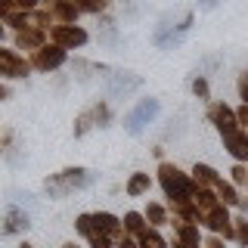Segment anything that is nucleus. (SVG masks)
Instances as JSON below:
<instances>
[{"instance_id":"obj_27","label":"nucleus","mask_w":248,"mask_h":248,"mask_svg":"<svg viewBox=\"0 0 248 248\" xmlns=\"http://www.w3.org/2000/svg\"><path fill=\"white\" fill-rule=\"evenodd\" d=\"M205 248H223V236H214L211 232V236L205 239Z\"/></svg>"},{"instance_id":"obj_5","label":"nucleus","mask_w":248,"mask_h":248,"mask_svg":"<svg viewBox=\"0 0 248 248\" xmlns=\"http://www.w3.org/2000/svg\"><path fill=\"white\" fill-rule=\"evenodd\" d=\"M90 41V34L81 25H53L50 28V44L62 46V50H78Z\"/></svg>"},{"instance_id":"obj_28","label":"nucleus","mask_w":248,"mask_h":248,"mask_svg":"<svg viewBox=\"0 0 248 248\" xmlns=\"http://www.w3.org/2000/svg\"><path fill=\"white\" fill-rule=\"evenodd\" d=\"M239 208H242V211L248 214V202H245V199H242V202H239Z\"/></svg>"},{"instance_id":"obj_20","label":"nucleus","mask_w":248,"mask_h":248,"mask_svg":"<svg viewBox=\"0 0 248 248\" xmlns=\"http://www.w3.org/2000/svg\"><path fill=\"white\" fill-rule=\"evenodd\" d=\"M137 242H140V248H168V242L158 236V230H155V227H149L143 236L137 239Z\"/></svg>"},{"instance_id":"obj_11","label":"nucleus","mask_w":248,"mask_h":248,"mask_svg":"<svg viewBox=\"0 0 248 248\" xmlns=\"http://www.w3.org/2000/svg\"><path fill=\"white\" fill-rule=\"evenodd\" d=\"M223 149H227L239 165L248 161V130L239 127V130H232V134H227V137H223Z\"/></svg>"},{"instance_id":"obj_8","label":"nucleus","mask_w":248,"mask_h":248,"mask_svg":"<svg viewBox=\"0 0 248 248\" xmlns=\"http://www.w3.org/2000/svg\"><path fill=\"white\" fill-rule=\"evenodd\" d=\"M31 72V59L19 56L16 50H0V75L6 78V81H13V78H25Z\"/></svg>"},{"instance_id":"obj_22","label":"nucleus","mask_w":248,"mask_h":248,"mask_svg":"<svg viewBox=\"0 0 248 248\" xmlns=\"http://www.w3.org/2000/svg\"><path fill=\"white\" fill-rule=\"evenodd\" d=\"M108 3L112 0H75V6L81 13H103V10H108Z\"/></svg>"},{"instance_id":"obj_4","label":"nucleus","mask_w":248,"mask_h":248,"mask_svg":"<svg viewBox=\"0 0 248 248\" xmlns=\"http://www.w3.org/2000/svg\"><path fill=\"white\" fill-rule=\"evenodd\" d=\"M108 121H112L108 106H106V103H93L90 108H84V112L75 118V137H84V134H87V130H93V127H106Z\"/></svg>"},{"instance_id":"obj_25","label":"nucleus","mask_w":248,"mask_h":248,"mask_svg":"<svg viewBox=\"0 0 248 248\" xmlns=\"http://www.w3.org/2000/svg\"><path fill=\"white\" fill-rule=\"evenodd\" d=\"M236 87H239V96H242V106H248V72H242V75H239Z\"/></svg>"},{"instance_id":"obj_6","label":"nucleus","mask_w":248,"mask_h":248,"mask_svg":"<svg viewBox=\"0 0 248 248\" xmlns=\"http://www.w3.org/2000/svg\"><path fill=\"white\" fill-rule=\"evenodd\" d=\"M208 118H211V124L217 127V134H220V137H227V134H232V130L242 127V124H239L236 108H230L227 103H211V106H208Z\"/></svg>"},{"instance_id":"obj_23","label":"nucleus","mask_w":248,"mask_h":248,"mask_svg":"<svg viewBox=\"0 0 248 248\" xmlns=\"http://www.w3.org/2000/svg\"><path fill=\"white\" fill-rule=\"evenodd\" d=\"M192 93H196L199 99H208L211 96V87H208V81H205V75H199V78H192Z\"/></svg>"},{"instance_id":"obj_21","label":"nucleus","mask_w":248,"mask_h":248,"mask_svg":"<svg viewBox=\"0 0 248 248\" xmlns=\"http://www.w3.org/2000/svg\"><path fill=\"white\" fill-rule=\"evenodd\" d=\"M232 232H236L232 242H239L242 248H248V217H232Z\"/></svg>"},{"instance_id":"obj_1","label":"nucleus","mask_w":248,"mask_h":248,"mask_svg":"<svg viewBox=\"0 0 248 248\" xmlns=\"http://www.w3.org/2000/svg\"><path fill=\"white\" fill-rule=\"evenodd\" d=\"M158 183L170 205H186L199 192V183L192 180V174H183L177 165H168V161H161V168H158Z\"/></svg>"},{"instance_id":"obj_26","label":"nucleus","mask_w":248,"mask_h":248,"mask_svg":"<svg viewBox=\"0 0 248 248\" xmlns=\"http://www.w3.org/2000/svg\"><path fill=\"white\" fill-rule=\"evenodd\" d=\"M115 248H140V242L134 236H127V232H121V236L115 239Z\"/></svg>"},{"instance_id":"obj_24","label":"nucleus","mask_w":248,"mask_h":248,"mask_svg":"<svg viewBox=\"0 0 248 248\" xmlns=\"http://www.w3.org/2000/svg\"><path fill=\"white\" fill-rule=\"evenodd\" d=\"M230 174H232V183L236 186H248V168L245 165H232Z\"/></svg>"},{"instance_id":"obj_12","label":"nucleus","mask_w":248,"mask_h":248,"mask_svg":"<svg viewBox=\"0 0 248 248\" xmlns=\"http://www.w3.org/2000/svg\"><path fill=\"white\" fill-rule=\"evenodd\" d=\"M93 227H96V232H103V236H108V239H118L124 232L121 217H115L108 211H96V214H93Z\"/></svg>"},{"instance_id":"obj_16","label":"nucleus","mask_w":248,"mask_h":248,"mask_svg":"<svg viewBox=\"0 0 248 248\" xmlns=\"http://www.w3.org/2000/svg\"><path fill=\"white\" fill-rule=\"evenodd\" d=\"M149 186H152V177L143 174V170H137V174H130L124 192H127V196H143V192H149Z\"/></svg>"},{"instance_id":"obj_17","label":"nucleus","mask_w":248,"mask_h":248,"mask_svg":"<svg viewBox=\"0 0 248 248\" xmlns=\"http://www.w3.org/2000/svg\"><path fill=\"white\" fill-rule=\"evenodd\" d=\"M143 214H146V220H149L155 230H158V227H165V223H170V217H168V208H165V205H158V202H149Z\"/></svg>"},{"instance_id":"obj_7","label":"nucleus","mask_w":248,"mask_h":248,"mask_svg":"<svg viewBox=\"0 0 248 248\" xmlns=\"http://www.w3.org/2000/svg\"><path fill=\"white\" fill-rule=\"evenodd\" d=\"M65 59H68V53L62 46L46 44L44 50L31 53V68H37V72H56L59 65H65Z\"/></svg>"},{"instance_id":"obj_2","label":"nucleus","mask_w":248,"mask_h":248,"mask_svg":"<svg viewBox=\"0 0 248 248\" xmlns=\"http://www.w3.org/2000/svg\"><path fill=\"white\" fill-rule=\"evenodd\" d=\"M93 180H96V174L87 170V168H65V170H59V174L46 177L44 189H46L50 199H62V196H68V192H75V189H87V186H93Z\"/></svg>"},{"instance_id":"obj_15","label":"nucleus","mask_w":248,"mask_h":248,"mask_svg":"<svg viewBox=\"0 0 248 248\" xmlns=\"http://www.w3.org/2000/svg\"><path fill=\"white\" fill-rule=\"evenodd\" d=\"M121 223H124V232L134 236V239H140L146 230H149V227H146V214H140V211H127L121 217Z\"/></svg>"},{"instance_id":"obj_30","label":"nucleus","mask_w":248,"mask_h":248,"mask_svg":"<svg viewBox=\"0 0 248 248\" xmlns=\"http://www.w3.org/2000/svg\"><path fill=\"white\" fill-rule=\"evenodd\" d=\"M62 248H78V245H75V242H68V245H62Z\"/></svg>"},{"instance_id":"obj_3","label":"nucleus","mask_w":248,"mask_h":248,"mask_svg":"<svg viewBox=\"0 0 248 248\" xmlns=\"http://www.w3.org/2000/svg\"><path fill=\"white\" fill-rule=\"evenodd\" d=\"M161 112V103L155 96H146V99H140L137 103V108L134 112H127V118H124V130H127V134H143V127L146 124H149L155 115Z\"/></svg>"},{"instance_id":"obj_13","label":"nucleus","mask_w":248,"mask_h":248,"mask_svg":"<svg viewBox=\"0 0 248 248\" xmlns=\"http://www.w3.org/2000/svg\"><path fill=\"white\" fill-rule=\"evenodd\" d=\"M31 227V220H28V214L22 211V208H10L3 217V236H16V232H28Z\"/></svg>"},{"instance_id":"obj_10","label":"nucleus","mask_w":248,"mask_h":248,"mask_svg":"<svg viewBox=\"0 0 248 248\" xmlns=\"http://www.w3.org/2000/svg\"><path fill=\"white\" fill-rule=\"evenodd\" d=\"M46 34H50V31H44V28H22V31H16V34H13L16 50H31V53L44 50V46H46Z\"/></svg>"},{"instance_id":"obj_14","label":"nucleus","mask_w":248,"mask_h":248,"mask_svg":"<svg viewBox=\"0 0 248 248\" xmlns=\"http://www.w3.org/2000/svg\"><path fill=\"white\" fill-rule=\"evenodd\" d=\"M192 180H196V183L202 186V189H214V186L220 183L223 177L217 174V170H214L211 165H196V168H192Z\"/></svg>"},{"instance_id":"obj_29","label":"nucleus","mask_w":248,"mask_h":248,"mask_svg":"<svg viewBox=\"0 0 248 248\" xmlns=\"http://www.w3.org/2000/svg\"><path fill=\"white\" fill-rule=\"evenodd\" d=\"M19 248H34V245H28V242H22V245H19Z\"/></svg>"},{"instance_id":"obj_18","label":"nucleus","mask_w":248,"mask_h":248,"mask_svg":"<svg viewBox=\"0 0 248 248\" xmlns=\"http://www.w3.org/2000/svg\"><path fill=\"white\" fill-rule=\"evenodd\" d=\"M37 10V0H0V16L3 13H31Z\"/></svg>"},{"instance_id":"obj_19","label":"nucleus","mask_w":248,"mask_h":248,"mask_svg":"<svg viewBox=\"0 0 248 248\" xmlns=\"http://www.w3.org/2000/svg\"><path fill=\"white\" fill-rule=\"evenodd\" d=\"M214 192H217V199H220L223 205H239V202H242V199H239V192H236V186L227 183V180L217 183V186H214Z\"/></svg>"},{"instance_id":"obj_9","label":"nucleus","mask_w":248,"mask_h":248,"mask_svg":"<svg viewBox=\"0 0 248 248\" xmlns=\"http://www.w3.org/2000/svg\"><path fill=\"white\" fill-rule=\"evenodd\" d=\"M44 10L53 16L56 25H75L81 10L75 6V0H44Z\"/></svg>"}]
</instances>
